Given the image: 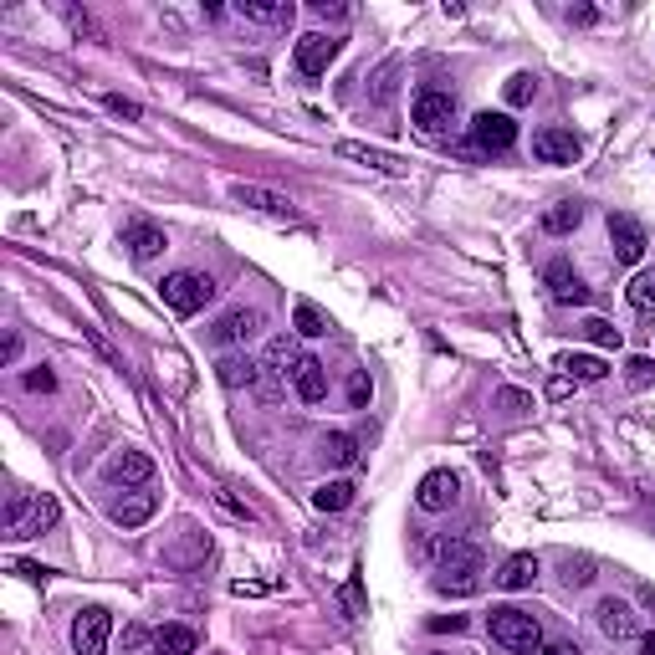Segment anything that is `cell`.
Listing matches in <instances>:
<instances>
[{
  "instance_id": "cell-1",
  "label": "cell",
  "mask_w": 655,
  "mask_h": 655,
  "mask_svg": "<svg viewBox=\"0 0 655 655\" xmlns=\"http://www.w3.org/2000/svg\"><path fill=\"white\" fill-rule=\"evenodd\" d=\"M435 558H441V569H435V589H441V594H476L482 569H487L482 548L466 543V538H451V543L435 548Z\"/></svg>"
},
{
  "instance_id": "cell-2",
  "label": "cell",
  "mask_w": 655,
  "mask_h": 655,
  "mask_svg": "<svg viewBox=\"0 0 655 655\" xmlns=\"http://www.w3.org/2000/svg\"><path fill=\"white\" fill-rule=\"evenodd\" d=\"M487 635L502 645V650H517V655H533L543 645V630L538 620L528 615V609H517V604H497L492 615H487Z\"/></svg>"
},
{
  "instance_id": "cell-3",
  "label": "cell",
  "mask_w": 655,
  "mask_h": 655,
  "mask_svg": "<svg viewBox=\"0 0 655 655\" xmlns=\"http://www.w3.org/2000/svg\"><path fill=\"white\" fill-rule=\"evenodd\" d=\"M159 297H164V308L174 318H195V313H205L215 302V282L205 272H169L159 282Z\"/></svg>"
},
{
  "instance_id": "cell-4",
  "label": "cell",
  "mask_w": 655,
  "mask_h": 655,
  "mask_svg": "<svg viewBox=\"0 0 655 655\" xmlns=\"http://www.w3.org/2000/svg\"><path fill=\"white\" fill-rule=\"evenodd\" d=\"M57 517H62V507H57V497H11V507H6V538H41L47 528H57Z\"/></svg>"
},
{
  "instance_id": "cell-5",
  "label": "cell",
  "mask_w": 655,
  "mask_h": 655,
  "mask_svg": "<svg viewBox=\"0 0 655 655\" xmlns=\"http://www.w3.org/2000/svg\"><path fill=\"white\" fill-rule=\"evenodd\" d=\"M410 123L420 128V134L441 139L446 128L456 123V98H451V93H441V87H420L415 103H410Z\"/></svg>"
},
{
  "instance_id": "cell-6",
  "label": "cell",
  "mask_w": 655,
  "mask_h": 655,
  "mask_svg": "<svg viewBox=\"0 0 655 655\" xmlns=\"http://www.w3.org/2000/svg\"><path fill=\"white\" fill-rule=\"evenodd\" d=\"M108 640H113V615L103 604H87L72 620V650L77 655H108Z\"/></svg>"
},
{
  "instance_id": "cell-7",
  "label": "cell",
  "mask_w": 655,
  "mask_h": 655,
  "mask_svg": "<svg viewBox=\"0 0 655 655\" xmlns=\"http://www.w3.org/2000/svg\"><path fill=\"white\" fill-rule=\"evenodd\" d=\"M338 52H343V41L338 36H328V31H308V36H297V72L302 77H323L333 62H338Z\"/></svg>"
},
{
  "instance_id": "cell-8",
  "label": "cell",
  "mask_w": 655,
  "mask_h": 655,
  "mask_svg": "<svg viewBox=\"0 0 655 655\" xmlns=\"http://www.w3.org/2000/svg\"><path fill=\"white\" fill-rule=\"evenodd\" d=\"M471 144L482 149V154H507L512 144H517V123H512V113H476L471 118Z\"/></svg>"
},
{
  "instance_id": "cell-9",
  "label": "cell",
  "mask_w": 655,
  "mask_h": 655,
  "mask_svg": "<svg viewBox=\"0 0 655 655\" xmlns=\"http://www.w3.org/2000/svg\"><path fill=\"white\" fill-rule=\"evenodd\" d=\"M579 154H584V144H579L574 128L548 123V128H538V134H533V159L538 164H579Z\"/></svg>"
},
{
  "instance_id": "cell-10",
  "label": "cell",
  "mask_w": 655,
  "mask_h": 655,
  "mask_svg": "<svg viewBox=\"0 0 655 655\" xmlns=\"http://www.w3.org/2000/svg\"><path fill=\"white\" fill-rule=\"evenodd\" d=\"M543 287H548V297L558 302V308H584V302H589V287H584V277L569 267V261H548V267H543Z\"/></svg>"
},
{
  "instance_id": "cell-11",
  "label": "cell",
  "mask_w": 655,
  "mask_h": 655,
  "mask_svg": "<svg viewBox=\"0 0 655 655\" xmlns=\"http://www.w3.org/2000/svg\"><path fill=\"white\" fill-rule=\"evenodd\" d=\"M231 200H236L241 210L277 215V221H292V215H297V205H292L282 190H267V185H246V180H236V185H231Z\"/></svg>"
},
{
  "instance_id": "cell-12",
  "label": "cell",
  "mask_w": 655,
  "mask_h": 655,
  "mask_svg": "<svg viewBox=\"0 0 655 655\" xmlns=\"http://www.w3.org/2000/svg\"><path fill=\"white\" fill-rule=\"evenodd\" d=\"M456 497H461V476L456 471H430V476H420V487H415V502H420V512H446V507H456Z\"/></svg>"
},
{
  "instance_id": "cell-13",
  "label": "cell",
  "mask_w": 655,
  "mask_h": 655,
  "mask_svg": "<svg viewBox=\"0 0 655 655\" xmlns=\"http://www.w3.org/2000/svg\"><path fill=\"white\" fill-rule=\"evenodd\" d=\"M338 159H354V164H364V169H374V174H389V180H405V174H410V159L384 154V149H369V144H354V139H338Z\"/></svg>"
},
{
  "instance_id": "cell-14",
  "label": "cell",
  "mask_w": 655,
  "mask_h": 655,
  "mask_svg": "<svg viewBox=\"0 0 655 655\" xmlns=\"http://www.w3.org/2000/svg\"><path fill=\"white\" fill-rule=\"evenodd\" d=\"M609 246H615V256L620 261H630V267H635V261L645 256V226L635 221V215H625V210H615V215H609Z\"/></svg>"
},
{
  "instance_id": "cell-15",
  "label": "cell",
  "mask_w": 655,
  "mask_h": 655,
  "mask_svg": "<svg viewBox=\"0 0 655 655\" xmlns=\"http://www.w3.org/2000/svg\"><path fill=\"white\" fill-rule=\"evenodd\" d=\"M149 476H154V456L139 451V446H123V451L108 461V482H118V487H144Z\"/></svg>"
},
{
  "instance_id": "cell-16",
  "label": "cell",
  "mask_w": 655,
  "mask_h": 655,
  "mask_svg": "<svg viewBox=\"0 0 655 655\" xmlns=\"http://www.w3.org/2000/svg\"><path fill=\"white\" fill-rule=\"evenodd\" d=\"M594 625H599L609 640H635V635H640V620H635V609H630L625 599H599Z\"/></svg>"
},
{
  "instance_id": "cell-17",
  "label": "cell",
  "mask_w": 655,
  "mask_h": 655,
  "mask_svg": "<svg viewBox=\"0 0 655 655\" xmlns=\"http://www.w3.org/2000/svg\"><path fill=\"white\" fill-rule=\"evenodd\" d=\"M256 333H261V313L256 308H231V313L215 318V328H210L215 343H251Z\"/></svg>"
},
{
  "instance_id": "cell-18",
  "label": "cell",
  "mask_w": 655,
  "mask_h": 655,
  "mask_svg": "<svg viewBox=\"0 0 655 655\" xmlns=\"http://www.w3.org/2000/svg\"><path fill=\"white\" fill-rule=\"evenodd\" d=\"M292 389H297V400H302V405H323V400H328V374H323V364H318L313 354H302V359H297V369H292Z\"/></svg>"
},
{
  "instance_id": "cell-19",
  "label": "cell",
  "mask_w": 655,
  "mask_h": 655,
  "mask_svg": "<svg viewBox=\"0 0 655 655\" xmlns=\"http://www.w3.org/2000/svg\"><path fill=\"white\" fill-rule=\"evenodd\" d=\"M123 246H128L134 261H154L169 241H164V226H154V221H128L123 226Z\"/></svg>"
},
{
  "instance_id": "cell-20",
  "label": "cell",
  "mask_w": 655,
  "mask_h": 655,
  "mask_svg": "<svg viewBox=\"0 0 655 655\" xmlns=\"http://www.w3.org/2000/svg\"><path fill=\"white\" fill-rule=\"evenodd\" d=\"M154 512H159V497H154V492H128V497H118V502H113V512H108V517L118 522V528H144V522H149Z\"/></svg>"
},
{
  "instance_id": "cell-21",
  "label": "cell",
  "mask_w": 655,
  "mask_h": 655,
  "mask_svg": "<svg viewBox=\"0 0 655 655\" xmlns=\"http://www.w3.org/2000/svg\"><path fill=\"white\" fill-rule=\"evenodd\" d=\"M215 379H221L226 389H256L261 364H251L246 354H221V359H215Z\"/></svg>"
},
{
  "instance_id": "cell-22",
  "label": "cell",
  "mask_w": 655,
  "mask_h": 655,
  "mask_svg": "<svg viewBox=\"0 0 655 655\" xmlns=\"http://www.w3.org/2000/svg\"><path fill=\"white\" fill-rule=\"evenodd\" d=\"M533 579H538V558H533V553H512L502 569H497V589H507V594L533 589Z\"/></svg>"
},
{
  "instance_id": "cell-23",
  "label": "cell",
  "mask_w": 655,
  "mask_h": 655,
  "mask_svg": "<svg viewBox=\"0 0 655 655\" xmlns=\"http://www.w3.org/2000/svg\"><path fill=\"white\" fill-rule=\"evenodd\" d=\"M236 11L246 21H261V26H292V16H297L292 0H241Z\"/></svg>"
},
{
  "instance_id": "cell-24",
  "label": "cell",
  "mask_w": 655,
  "mask_h": 655,
  "mask_svg": "<svg viewBox=\"0 0 655 655\" xmlns=\"http://www.w3.org/2000/svg\"><path fill=\"white\" fill-rule=\"evenodd\" d=\"M195 645H200V635L190 625H159L154 630V650L159 655H195Z\"/></svg>"
},
{
  "instance_id": "cell-25",
  "label": "cell",
  "mask_w": 655,
  "mask_h": 655,
  "mask_svg": "<svg viewBox=\"0 0 655 655\" xmlns=\"http://www.w3.org/2000/svg\"><path fill=\"white\" fill-rule=\"evenodd\" d=\"M584 226V205H574V200H558L553 210H543V231L548 236H574Z\"/></svg>"
},
{
  "instance_id": "cell-26",
  "label": "cell",
  "mask_w": 655,
  "mask_h": 655,
  "mask_svg": "<svg viewBox=\"0 0 655 655\" xmlns=\"http://www.w3.org/2000/svg\"><path fill=\"white\" fill-rule=\"evenodd\" d=\"M558 369L569 374L574 384H599V379L609 374V364L594 359V354H558Z\"/></svg>"
},
{
  "instance_id": "cell-27",
  "label": "cell",
  "mask_w": 655,
  "mask_h": 655,
  "mask_svg": "<svg viewBox=\"0 0 655 655\" xmlns=\"http://www.w3.org/2000/svg\"><path fill=\"white\" fill-rule=\"evenodd\" d=\"M292 323H297V333H302V338H323V333L333 328V323H328V313L318 308V302H308V297H297V302H292Z\"/></svg>"
},
{
  "instance_id": "cell-28",
  "label": "cell",
  "mask_w": 655,
  "mask_h": 655,
  "mask_svg": "<svg viewBox=\"0 0 655 655\" xmlns=\"http://www.w3.org/2000/svg\"><path fill=\"white\" fill-rule=\"evenodd\" d=\"M297 359H302V348L292 343V338H272L267 343V374H277V379H292V369H297Z\"/></svg>"
},
{
  "instance_id": "cell-29",
  "label": "cell",
  "mask_w": 655,
  "mask_h": 655,
  "mask_svg": "<svg viewBox=\"0 0 655 655\" xmlns=\"http://www.w3.org/2000/svg\"><path fill=\"white\" fill-rule=\"evenodd\" d=\"M348 502H354V482H323V487L313 492V507H318V512H343Z\"/></svg>"
},
{
  "instance_id": "cell-30",
  "label": "cell",
  "mask_w": 655,
  "mask_h": 655,
  "mask_svg": "<svg viewBox=\"0 0 655 655\" xmlns=\"http://www.w3.org/2000/svg\"><path fill=\"white\" fill-rule=\"evenodd\" d=\"M323 456L333 466H359V441H354V435H343V430H333L328 441H323Z\"/></svg>"
},
{
  "instance_id": "cell-31",
  "label": "cell",
  "mask_w": 655,
  "mask_h": 655,
  "mask_svg": "<svg viewBox=\"0 0 655 655\" xmlns=\"http://www.w3.org/2000/svg\"><path fill=\"white\" fill-rule=\"evenodd\" d=\"M625 297H630L635 313H655V267H650V272H635V282L625 287Z\"/></svg>"
},
{
  "instance_id": "cell-32",
  "label": "cell",
  "mask_w": 655,
  "mask_h": 655,
  "mask_svg": "<svg viewBox=\"0 0 655 655\" xmlns=\"http://www.w3.org/2000/svg\"><path fill=\"white\" fill-rule=\"evenodd\" d=\"M594 348H620V328L615 323H604V318H584V328H579Z\"/></svg>"
},
{
  "instance_id": "cell-33",
  "label": "cell",
  "mask_w": 655,
  "mask_h": 655,
  "mask_svg": "<svg viewBox=\"0 0 655 655\" xmlns=\"http://www.w3.org/2000/svg\"><path fill=\"white\" fill-rule=\"evenodd\" d=\"M563 584H569V589H589L594 584V558H563Z\"/></svg>"
},
{
  "instance_id": "cell-34",
  "label": "cell",
  "mask_w": 655,
  "mask_h": 655,
  "mask_svg": "<svg viewBox=\"0 0 655 655\" xmlns=\"http://www.w3.org/2000/svg\"><path fill=\"white\" fill-rule=\"evenodd\" d=\"M497 410H507V415H528V410H533V395H522V389L502 384V389H497Z\"/></svg>"
},
{
  "instance_id": "cell-35",
  "label": "cell",
  "mask_w": 655,
  "mask_h": 655,
  "mask_svg": "<svg viewBox=\"0 0 655 655\" xmlns=\"http://www.w3.org/2000/svg\"><path fill=\"white\" fill-rule=\"evenodd\" d=\"M533 72H517V77H507V103L512 108H522V103H533Z\"/></svg>"
},
{
  "instance_id": "cell-36",
  "label": "cell",
  "mask_w": 655,
  "mask_h": 655,
  "mask_svg": "<svg viewBox=\"0 0 655 655\" xmlns=\"http://www.w3.org/2000/svg\"><path fill=\"white\" fill-rule=\"evenodd\" d=\"M625 379H630V389H645V384H655V364H650L645 354H635V359L625 364Z\"/></svg>"
},
{
  "instance_id": "cell-37",
  "label": "cell",
  "mask_w": 655,
  "mask_h": 655,
  "mask_svg": "<svg viewBox=\"0 0 655 655\" xmlns=\"http://www.w3.org/2000/svg\"><path fill=\"white\" fill-rule=\"evenodd\" d=\"M103 108H108L113 118H128V123H139V113H144L134 98H123V93H108V98H103Z\"/></svg>"
},
{
  "instance_id": "cell-38",
  "label": "cell",
  "mask_w": 655,
  "mask_h": 655,
  "mask_svg": "<svg viewBox=\"0 0 655 655\" xmlns=\"http://www.w3.org/2000/svg\"><path fill=\"white\" fill-rule=\"evenodd\" d=\"M26 389H31V395H52V389H57V374H52L47 364H41V369H26Z\"/></svg>"
},
{
  "instance_id": "cell-39",
  "label": "cell",
  "mask_w": 655,
  "mask_h": 655,
  "mask_svg": "<svg viewBox=\"0 0 655 655\" xmlns=\"http://www.w3.org/2000/svg\"><path fill=\"white\" fill-rule=\"evenodd\" d=\"M369 395H374L369 374H354V379H348V405H354V410H364V405H369Z\"/></svg>"
},
{
  "instance_id": "cell-40",
  "label": "cell",
  "mask_w": 655,
  "mask_h": 655,
  "mask_svg": "<svg viewBox=\"0 0 655 655\" xmlns=\"http://www.w3.org/2000/svg\"><path fill=\"white\" fill-rule=\"evenodd\" d=\"M343 609H348V620H359V615H364V604H359V574L343 584Z\"/></svg>"
},
{
  "instance_id": "cell-41",
  "label": "cell",
  "mask_w": 655,
  "mask_h": 655,
  "mask_svg": "<svg viewBox=\"0 0 655 655\" xmlns=\"http://www.w3.org/2000/svg\"><path fill=\"white\" fill-rule=\"evenodd\" d=\"M533 655H584V650H579L574 640H543V645H538Z\"/></svg>"
},
{
  "instance_id": "cell-42",
  "label": "cell",
  "mask_w": 655,
  "mask_h": 655,
  "mask_svg": "<svg viewBox=\"0 0 655 655\" xmlns=\"http://www.w3.org/2000/svg\"><path fill=\"white\" fill-rule=\"evenodd\" d=\"M569 389H574L569 374H553V379H548V400H569Z\"/></svg>"
},
{
  "instance_id": "cell-43",
  "label": "cell",
  "mask_w": 655,
  "mask_h": 655,
  "mask_svg": "<svg viewBox=\"0 0 655 655\" xmlns=\"http://www.w3.org/2000/svg\"><path fill=\"white\" fill-rule=\"evenodd\" d=\"M144 640H149L144 625H128V630H123V650H144Z\"/></svg>"
},
{
  "instance_id": "cell-44",
  "label": "cell",
  "mask_w": 655,
  "mask_h": 655,
  "mask_svg": "<svg viewBox=\"0 0 655 655\" xmlns=\"http://www.w3.org/2000/svg\"><path fill=\"white\" fill-rule=\"evenodd\" d=\"M215 497H221V507H231V512H236V517H246V522L256 517V512H251V507H246L241 497H231V492H215Z\"/></svg>"
},
{
  "instance_id": "cell-45",
  "label": "cell",
  "mask_w": 655,
  "mask_h": 655,
  "mask_svg": "<svg viewBox=\"0 0 655 655\" xmlns=\"http://www.w3.org/2000/svg\"><path fill=\"white\" fill-rule=\"evenodd\" d=\"M569 21H574V26H594L599 11H594V6H569Z\"/></svg>"
},
{
  "instance_id": "cell-46",
  "label": "cell",
  "mask_w": 655,
  "mask_h": 655,
  "mask_svg": "<svg viewBox=\"0 0 655 655\" xmlns=\"http://www.w3.org/2000/svg\"><path fill=\"white\" fill-rule=\"evenodd\" d=\"M430 630H466V615H441V620H430Z\"/></svg>"
},
{
  "instance_id": "cell-47",
  "label": "cell",
  "mask_w": 655,
  "mask_h": 655,
  "mask_svg": "<svg viewBox=\"0 0 655 655\" xmlns=\"http://www.w3.org/2000/svg\"><path fill=\"white\" fill-rule=\"evenodd\" d=\"M16 574H26V579H41V584H47V569H41V563H16Z\"/></svg>"
},
{
  "instance_id": "cell-48",
  "label": "cell",
  "mask_w": 655,
  "mask_h": 655,
  "mask_svg": "<svg viewBox=\"0 0 655 655\" xmlns=\"http://www.w3.org/2000/svg\"><path fill=\"white\" fill-rule=\"evenodd\" d=\"M16 359H21V338L11 333V338H6V364H16Z\"/></svg>"
},
{
  "instance_id": "cell-49",
  "label": "cell",
  "mask_w": 655,
  "mask_h": 655,
  "mask_svg": "<svg viewBox=\"0 0 655 655\" xmlns=\"http://www.w3.org/2000/svg\"><path fill=\"white\" fill-rule=\"evenodd\" d=\"M640 650H645V655H655V635H645V640H640Z\"/></svg>"
}]
</instances>
